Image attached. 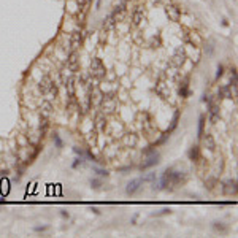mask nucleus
Here are the masks:
<instances>
[{
	"instance_id": "obj_1",
	"label": "nucleus",
	"mask_w": 238,
	"mask_h": 238,
	"mask_svg": "<svg viewBox=\"0 0 238 238\" xmlns=\"http://www.w3.org/2000/svg\"><path fill=\"white\" fill-rule=\"evenodd\" d=\"M145 154L148 156V157H146V161L141 162V165H140L141 170H148V168H151V167H154V165H157V164H159L161 154H159L157 151H154V149H153V146H151L149 149H146V151H145Z\"/></svg>"
},
{
	"instance_id": "obj_2",
	"label": "nucleus",
	"mask_w": 238,
	"mask_h": 238,
	"mask_svg": "<svg viewBox=\"0 0 238 238\" xmlns=\"http://www.w3.org/2000/svg\"><path fill=\"white\" fill-rule=\"evenodd\" d=\"M89 73L92 75V78H95V80H102V78L105 76L107 68H105L102 59L94 57L92 61H91V70H89Z\"/></svg>"
},
{
	"instance_id": "obj_3",
	"label": "nucleus",
	"mask_w": 238,
	"mask_h": 238,
	"mask_svg": "<svg viewBox=\"0 0 238 238\" xmlns=\"http://www.w3.org/2000/svg\"><path fill=\"white\" fill-rule=\"evenodd\" d=\"M186 53H184V48H176V51H175V56L172 57V65L175 67V68H183V65H184V62H186Z\"/></svg>"
},
{
	"instance_id": "obj_4",
	"label": "nucleus",
	"mask_w": 238,
	"mask_h": 238,
	"mask_svg": "<svg viewBox=\"0 0 238 238\" xmlns=\"http://www.w3.org/2000/svg\"><path fill=\"white\" fill-rule=\"evenodd\" d=\"M83 45V32L81 29H76L72 32V38H70V51H76L78 48Z\"/></svg>"
},
{
	"instance_id": "obj_5",
	"label": "nucleus",
	"mask_w": 238,
	"mask_h": 238,
	"mask_svg": "<svg viewBox=\"0 0 238 238\" xmlns=\"http://www.w3.org/2000/svg\"><path fill=\"white\" fill-rule=\"evenodd\" d=\"M187 180V175L186 173H183V172H175L173 170L172 173V180H170V187H176V186H181V184H184Z\"/></svg>"
},
{
	"instance_id": "obj_6",
	"label": "nucleus",
	"mask_w": 238,
	"mask_h": 238,
	"mask_svg": "<svg viewBox=\"0 0 238 238\" xmlns=\"http://www.w3.org/2000/svg\"><path fill=\"white\" fill-rule=\"evenodd\" d=\"M165 13H167L168 19L173 21V22H178V21L181 19V11H180V8L175 7V5H167Z\"/></svg>"
},
{
	"instance_id": "obj_7",
	"label": "nucleus",
	"mask_w": 238,
	"mask_h": 238,
	"mask_svg": "<svg viewBox=\"0 0 238 238\" xmlns=\"http://www.w3.org/2000/svg\"><path fill=\"white\" fill-rule=\"evenodd\" d=\"M141 184H143V180L141 178H137V180H132L129 184H127V187H126V192L129 195H134V194H137L140 189H141Z\"/></svg>"
},
{
	"instance_id": "obj_8",
	"label": "nucleus",
	"mask_w": 238,
	"mask_h": 238,
	"mask_svg": "<svg viewBox=\"0 0 238 238\" xmlns=\"http://www.w3.org/2000/svg\"><path fill=\"white\" fill-rule=\"evenodd\" d=\"M222 192L226 195H237V181L235 180L226 181L224 186H222Z\"/></svg>"
},
{
	"instance_id": "obj_9",
	"label": "nucleus",
	"mask_w": 238,
	"mask_h": 238,
	"mask_svg": "<svg viewBox=\"0 0 238 238\" xmlns=\"http://www.w3.org/2000/svg\"><path fill=\"white\" fill-rule=\"evenodd\" d=\"M67 67L70 68L72 72L78 70V56H76V51H70L67 54Z\"/></svg>"
},
{
	"instance_id": "obj_10",
	"label": "nucleus",
	"mask_w": 238,
	"mask_h": 238,
	"mask_svg": "<svg viewBox=\"0 0 238 238\" xmlns=\"http://www.w3.org/2000/svg\"><path fill=\"white\" fill-rule=\"evenodd\" d=\"M202 138H203V145H205V148H207L208 151H211V153H214V149H216V143H214L213 135H211V134H203V135H202Z\"/></svg>"
},
{
	"instance_id": "obj_11",
	"label": "nucleus",
	"mask_w": 238,
	"mask_h": 238,
	"mask_svg": "<svg viewBox=\"0 0 238 238\" xmlns=\"http://www.w3.org/2000/svg\"><path fill=\"white\" fill-rule=\"evenodd\" d=\"M156 94L159 95V97H162V99H168L170 97V89L167 88V84L165 83H159L157 86H156Z\"/></svg>"
},
{
	"instance_id": "obj_12",
	"label": "nucleus",
	"mask_w": 238,
	"mask_h": 238,
	"mask_svg": "<svg viewBox=\"0 0 238 238\" xmlns=\"http://www.w3.org/2000/svg\"><path fill=\"white\" fill-rule=\"evenodd\" d=\"M51 83H53V80H51L48 75H43V76H42V80H40V83H38L42 94L46 95V92H48V89H49V86H51Z\"/></svg>"
},
{
	"instance_id": "obj_13",
	"label": "nucleus",
	"mask_w": 238,
	"mask_h": 238,
	"mask_svg": "<svg viewBox=\"0 0 238 238\" xmlns=\"http://www.w3.org/2000/svg\"><path fill=\"white\" fill-rule=\"evenodd\" d=\"M116 19H114V16H113V13L111 15H108L107 18L103 19V30H114L116 29Z\"/></svg>"
},
{
	"instance_id": "obj_14",
	"label": "nucleus",
	"mask_w": 238,
	"mask_h": 238,
	"mask_svg": "<svg viewBox=\"0 0 238 238\" xmlns=\"http://www.w3.org/2000/svg\"><path fill=\"white\" fill-rule=\"evenodd\" d=\"M107 126H108V119L105 118L103 114L97 116V119H95V129H97L99 132H105L107 130Z\"/></svg>"
},
{
	"instance_id": "obj_15",
	"label": "nucleus",
	"mask_w": 238,
	"mask_h": 238,
	"mask_svg": "<svg viewBox=\"0 0 238 238\" xmlns=\"http://www.w3.org/2000/svg\"><path fill=\"white\" fill-rule=\"evenodd\" d=\"M65 8H67V11L70 13V15H73V16H76L78 13H80V5H78V0H67Z\"/></svg>"
},
{
	"instance_id": "obj_16",
	"label": "nucleus",
	"mask_w": 238,
	"mask_h": 238,
	"mask_svg": "<svg viewBox=\"0 0 238 238\" xmlns=\"http://www.w3.org/2000/svg\"><path fill=\"white\" fill-rule=\"evenodd\" d=\"M65 88H67V92H68V99L75 97V80H73L72 76H68L65 80Z\"/></svg>"
},
{
	"instance_id": "obj_17",
	"label": "nucleus",
	"mask_w": 238,
	"mask_h": 238,
	"mask_svg": "<svg viewBox=\"0 0 238 238\" xmlns=\"http://www.w3.org/2000/svg\"><path fill=\"white\" fill-rule=\"evenodd\" d=\"M218 119H219V107L210 103V121H211V124H214Z\"/></svg>"
},
{
	"instance_id": "obj_18",
	"label": "nucleus",
	"mask_w": 238,
	"mask_h": 238,
	"mask_svg": "<svg viewBox=\"0 0 238 238\" xmlns=\"http://www.w3.org/2000/svg\"><path fill=\"white\" fill-rule=\"evenodd\" d=\"M178 95H180L181 99H186L187 95H189V84H187V80H184L180 86V89H178Z\"/></svg>"
},
{
	"instance_id": "obj_19",
	"label": "nucleus",
	"mask_w": 238,
	"mask_h": 238,
	"mask_svg": "<svg viewBox=\"0 0 238 238\" xmlns=\"http://www.w3.org/2000/svg\"><path fill=\"white\" fill-rule=\"evenodd\" d=\"M141 21H143V13H141L140 10H135L134 13H132V24H134L135 27H138L141 24Z\"/></svg>"
},
{
	"instance_id": "obj_20",
	"label": "nucleus",
	"mask_w": 238,
	"mask_h": 238,
	"mask_svg": "<svg viewBox=\"0 0 238 238\" xmlns=\"http://www.w3.org/2000/svg\"><path fill=\"white\" fill-rule=\"evenodd\" d=\"M200 157V151H199V146H192L191 151H189V159L192 162H197V159Z\"/></svg>"
},
{
	"instance_id": "obj_21",
	"label": "nucleus",
	"mask_w": 238,
	"mask_h": 238,
	"mask_svg": "<svg viewBox=\"0 0 238 238\" xmlns=\"http://www.w3.org/2000/svg\"><path fill=\"white\" fill-rule=\"evenodd\" d=\"M178 121H180V111H176V113H175V116H173V121H172V126H170V127H168V129L165 130L167 134H170V132H173V130H175V127L178 126Z\"/></svg>"
},
{
	"instance_id": "obj_22",
	"label": "nucleus",
	"mask_w": 238,
	"mask_h": 238,
	"mask_svg": "<svg viewBox=\"0 0 238 238\" xmlns=\"http://www.w3.org/2000/svg\"><path fill=\"white\" fill-rule=\"evenodd\" d=\"M48 127H49V122H48V118H43L42 124H40V137H43L45 134L48 132Z\"/></svg>"
},
{
	"instance_id": "obj_23",
	"label": "nucleus",
	"mask_w": 238,
	"mask_h": 238,
	"mask_svg": "<svg viewBox=\"0 0 238 238\" xmlns=\"http://www.w3.org/2000/svg\"><path fill=\"white\" fill-rule=\"evenodd\" d=\"M0 191H2L3 195H7L8 192H10V183H8V180H3L0 183Z\"/></svg>"
},
{
	"instance_id": "obj_24",
	"label": "nucleus",
	"mask_w": 238,
	"mask_h": 238,
	"mask_svg": "<svg viewBox=\"0 0 238 238\" xmlns=\"http://www.w3.org/2000/svg\"><path fill=\"white\" fill-rule=\"evenodd\" d=\"M88 141L89 145H95L97 143V130H91L88 134Z\"/></svg>"
},
{
	"instance_id": "obj_25",
	"label": "nucleus",
	"mask_w": 238,
	"mask_h": 238,
	"mask_svg": "<svg viewBox=\"0 0 238 238\" xmlns=\"http://www.w3.org/2000/svg\"><path fill=\"white\" fill-rule=\"evenodd\" d=\"M203 127H205V116H200V121H199V138H202V135H203Z\"/></svg>"
},
{
	"instance_id": "obj_26",
	"label": "nucleus",
	"mask_w": 238,
	"mask_h": 238,
	"mask_svg": "<svg viewBox=\"0 0 238 238\" xmlns=\"http://www.w3.org/2000/svg\"><path fill=\"white\" fill-rule=\"evenodd\" d=\"M81 165H84V157H78V159H75V162H73V168H78V167H81Z\"/></svg>"
},
{
	"instance_id": "obj_27",
	"label": "nucleus",
	"mask_w": 238,
	"mask_h": 238,
	"mask_svg": "<svg viewBox=\"0 0 238 238\" xmlns=\"http://www.w3.org/2000/svg\"><path fill=\"white\" fill-rule=\"evenodd\" d=\"M213 229H214V230H218V232H227V227H224V226H221V222H216V224H214V226H213Z\"/></svg>"
},
{
	"instance_id": "obj_28",
	"label": "nucleus",
	"mask_w": 238,
	"mask_h": 238,
	"mask_svg": "<svg viewBox=\"0 0 238 238\" xmlns=\"http://www.w3.org/2000/svg\"><path fill=\"white\" fill-rule=\"evenodd\" d=\"M141 180H143V183L145 181H156V180H157V176H156V173H149V175H146L145 178H141Z\"/></svg>"
},
{
	"instance_id": "obj_29",
	"label": "nucleus",
	"mask_w": 238,
	"mask_h": 238,
	"mask_svg": "<svg viewBox=\"0 0 238 238\" xmlns=\"http://www.w3.org/2000/svg\"><path fill=\"white\" fill-rule=\"evenodd\" d=\"M94 172L97 173L99 176H108V172H107V170H103V168H97V167H94Z\"/></svg>"
},
{
	"instance_id": "obj_30",
	"label": "nucleus",
	"mask_w": 238,
	"mask_h": 238,
	"mask_svg": "<svg viewBox=\"0 0 238 238\" xmlns=\"http://www.w3.org/2000/svg\"><path fill=\"white\" fill-rule=\"evenodd\" d=\"M91 186H92L94 189H99V187L102 186V183H100V180H91Z\"/></svg>"
},
{
	"instance_id": "obj_31",
	"label": "nucleus",
	"mask_w": 238,
	"mask_h": 238,
	"mask_svg": "<svg viewBox=\"0 0 238 238\" xmlns=\"http://www.w3.org/2000/svg\"><path fill=\"white\" fill-rule=\"evenodd\" d=\"M54 141H56L57 148H62V141H61V138H59V135H57V134H54Z\"/></svg>"
},
{
	"instance_id": "obj_32",
	"label": "nucleus",
	"mask_w": 238,
	"mask_h": 238,
	"mask_svg": "<svg viewBox=\"0 0 238 238\" xmlns=\"http://www.w3.org/2000/svg\"><path fill=\"white\" fill-rule=\"evenodd\" d=\"M222 75H224V68H222V65H219V67H218V73H216V78L219 80V78H221Z\"/></svg>"
},
{
	"instance_id": "obj_33",
	"label": "nucleus",
	"mask_w": 238,
	"mask_h": 238,
	"mask_svg": "<svg viewBox=\"0 0 238 238\" xmlns=\"http://www.w3.org/2000/svg\"><path fill=\"white\" fill-rule=\"evenodd\" d=\"M153 2H156V3H162V5H170V0H153Z\"/></svg>"
},
{
	"instance_id": "obj_34",
	"label": "nucleus",
	"mask_w": 238,
	"mask_h": 238,
	"mask_svg": "<svg viewBox=\"0 0 238 238\" xmlns=\"http://www.w3.org/2000/svg\"><path fill=\"white\" fill-rule=\"evenodd\" d=\"M100 2H102V0H97V5H95V7H97V10L100 8Z\"/></svg>"
}]
</instances>
